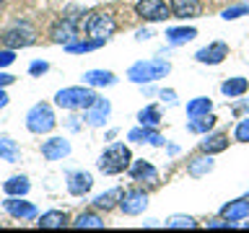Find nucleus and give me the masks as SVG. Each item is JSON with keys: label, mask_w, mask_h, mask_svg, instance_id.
<instances>
[{"label": "nucleus", "mask_w": 249, "mask_h": 233, "mask_svg": "<svg viewBox=\"0 0 249 233\" xmlns=\"http://www.w3.org/2000/svg\"><path fill=\"white\" fill-rule=\"evenodd\" d=\"M208 228H233V223H229L226 217H215V220H208Z\"/></svg>", "instance_id": "4c0bfd02"}, {"label": "nucleus", "mask_w": 249, "mask_h": 233, "mask_svg": "<svg viewBox=\"0 0 249 233\" xmlns=\"http://www.w3.org/2000/svg\"><path fill=\"white\" fill-rule=\"evenodd\" d=\"M247 91H249V81L241 75H233V78L221 83V93L226 99H239V96H244Z\"/></svg>", "instance_id": "b1692460"}, {"label": "nucleus", "mask_w": 249, "mask_h": 233, "mask_svg": "<svg viewBox=\"0 0 249 233\" xmlns=\"http://www.w3.org/2000/svg\"><path fill=\"white\" fill-rule=\"evenodd\" d=\"M249 104H239V106H233V112H247Z\"/></svg>", "instance_id": "37998d69"}, {"label": "nucleus", "mask_w": 249, "mask_h": 233, "mask_svg": "<svg viewBox=\"0 0 249 233\" xmlns=\"http://www.w3.org/2000/svg\"><path fill=\"white\" fill-rule=\"evenodd\" d=\"M47 70H50V62H44V60H34L29 65V75H44Z\"/></svg>", "instance_id": "c9c22d12"}, {"label": "nucleus", "mask_w": 249, "mask_h": 233, "mask_svg": "<svg viewBox=\"0 0 249 233\" xmlns=\"http://www.w3.org/2000/svg\"><path fill=\"white\" fill-rule=\"evenodd\" d=\"M83 83L91 85V88H107V85L117 83V75L112 73V70H86Z\"/></svg>", "instance_id": "412c9836"}, {"label": "nucleus", "mask_w": 249, "mask_h": 233, "mask_svg": "<svg viewBox=\"0 0 249 233\" xmlns=\"http://www.w3.org/2000/svg\"><path fill=\"white\" fill-rule=\"evenodd\" d=\"M169 8H171V18H179V21L197 18L202 13L200 0H169Z\"/></svg>", "instance_id": "2eb2a0df"}, {"label": "nucleus", "mask_w": 249, "mask_h": 233, "mask_svg": "<svg viewBox=\"0 0 249 233\" xmlns=\"http://www.w3.org/2000/svg\"><path fill=\"white\" fill-rule=\"evenodd\" d=\"M16 81V78L11 75V73H3V70H0V88H5V85H11Z\"/></svg>", "instance_id": "58836bf2"}, {"label": "nucleus", "mask_w": 249, "mask_h": 233, "mask_svg": "<svg viewBox=\"0 0 249 233\" xmlns=\"http://www.w3.org/2000/svg\"><path fill=\"white\" fill-rule=\"evenodd\" d=\"M50 39L54 44H70L78 39V18L75 16H62L50 26Z\"/></svg>", "instance_id": "6e6552de"}, {"label": "nucleus", "mask_w": 249, "mask_h": 233, "mask_svg": "<svg viewBox=\"0 0 249 233\" xmlns=\"http://www.w3.org/2000/svg\"><path fill=\"white\" fill-rule=\"evenodd\" d=\"M3 207L11 217H16V220H34L36 217V205L29 200H23V197H5Z\"/></svg>", "instance_id": "9b49d317"}, {"label": "nucleus", "mask_w": 249, "mask_h": 233, "mask_svg": "<svg viewBox=\"0 0 249 233\" xmlns=\"http://www.w3.org/2000/svg\"><path fill=\"white\" fill-rule=\"evenodd\" d=\"M29 189H31L29 176H11V179L3 184V192L8 194V197H26Z\"/></svg>", "instance_id": "bb28decb"}, {"label": "nucleus", "mask_w": 249, "mask_h": 233, "mask_svg": "<svg viewBox=\"0 0 249 233\" xmlns=\"http://www.w3.org/2000/svg\"><path fill=\"white\" fill-rule=\"evenodd\" d=\"M109 114H112V104H109V99H96L93 101V106H89L83 112V122L91 124V127H104Z\"/></svg>", "instance_id": "ddd939ff"}, {"label": "nucleus", "mask_w": 249, "mask_h": 233, "mask_svg": "<svg viewBox=\"0 0 249 233\" xmlns=\"http://www.w3.org/2000/svg\"><path fill=\"white\" fill-rule=\"evenodd\" d=\"M171 73V62L163 57H151V60H140L135 65H130L127 70V81L145 85V83H156L161 78H166Z\"/></svg>", "instance_id": "f03ea898"}, {"label": "nucleus", "mask_w": 249, "mask_h": 233, "mask_svg": "<svg viewBox=\"0 0 249 233\" xmlns=\"http://www.w3.org/2000/svg\"><path fill=\"white\" fill-rule=\"evenodd\" d=\"M127 171H130V179H132V182H138V184H148V186H151V184L159 182V168H156L151 161H145V158H138V161L132 158Z\"/></svg>", "instance_id": "9d476101"}, {"label": "nucleus", "mask_w": 249, "mask_h": 233, "mask_svg": "<svg viewBox=\"0 0 249 233\" xmlns=\"http://www.w3.org/2000/svg\"><path fill=\"white\" fill-rule=\"evenodd\" d=\"M215 114H202V116H190V122H187V130L192 132V135H208L210 130L215 127Z\"/></svg>", "instance_id": "393cba45"}, {"label": "nucleus", "mask_w": 249, "mask_h": 233, "mask_svg": "<svg viewBox=\"0 0 249 233\" xmlns=\"http://www.w3.org/2000/svg\"><path fill=\"white\" fill-rule=\"evenodd\" d=\"M0 42H3L8 50H18V47H29L36 42V29L31 26L29 21H16L13 26H8L3 34H0Z\"/></svg>", "instance_id": "423d86ee"}, {"label": "nucleus", "mask_w": 249, "mask_h": 233, "mask_svg": "<svg viewBox=\"0 0 249 233\" xmlns=\"http://www.w3.org/2000/svg\"><path fill=\"white\" fill-rule=\"evenodd\" d=\"M135 16L145 23H163L166 18H171V8L166 0H138Z\"/></svg>", "instance_id": "0eeeda50"}, {"label": "nucleus", "mask_w": 249, "mask_h": 233, "mask_svg": "<svg viewBox=\"0 0 249 233\" xmlns=\"http://www.w3.org/2000/svg\"><path fill=\"white\" fill-rule=\"evenodd\" d=\"M138 122L140 124H148V127H159L161 124V112H159V106H145V109H140L138 112Z\"/></svg>", "instance_id": "2f4dec72"}, {"label": "nucleus", "mask_w": 249, "mask_h": 233, "mask_svg": "<svg viewBox=\"0 0 249 233\" xmlns=\"http://www.w3.org/2000/svg\"><path fill=\"white\" fill-rule=\"evenodd\" d=\"M145 207H148V192L145 189H140V186H132V189L127 192H122V200H120V210L124 215H140V213H145Z\"/></svg>", "instance_id": "1a4fd4ad"}, {"label": "nucleus", "mask_w": 249, "mask_h": 233, "mask_svg": "<svg viewBox=\"0 0 249 233\" xmlns=\"http://www.w3.org/2000/svg\"><path fill=\"white\" fill-rule=\"evenodd\" d=\"M120 200H122V189H120V186H112V189L96 194L91 202H93V207H96V210H104V213H109V210L120 207Z\"/></svg>", "instance_id": "4be33fe9"}, {"label": "nucleus", "mask_w": 249, "mask_h": 233, "mask_svg": "<svg viewBox=\"0 0 249 233\" xmlns=\"http://www.w3.org/2000/svg\"><path fill=\"white\" fill-rule=\"evenodd\" d=\"M226 57H229V44L226 42H210L208 47L195 52V60L200 65H221Z\"/></svg>", "instance_id": "f8f14e48"}, {"label": "nucleus", "mask_w": 249, "mask_h": 233, "mask_svg": "<svg viewBox=\"0 0 249 233\" xmlns=\"http://www.w3.org/2000/svg\"><path fill=\"white\" fill-rule=\"evenodd\" d=\"M54 124H57V116L50 104H34L26 112V130L31 135H47L54 130Z\"/></svg>", "instance_id": "20e7f679"}, {"label": "nucleus", "mask_w": 249, "mask_h": 233, "mask_svg": "<svg viewBox=\"0 0 249 233\" xmlns=\"http://www.w3.org/2000/svg\"><path fill=\"white\" fill-rule=\"evenodd\" d=\"M241 16H249V3H239V5L226 8V11L221 13V18L223 21H236V18H241Z\"/></svg>", "instance_id": "72a5a7b5"}, {"label": "nucleus", "mask_w": 249, "mask_h": 233, "mask_svg": "<svg viewBox=\"0 0 249 233\" xmlns=\"http://www.w3.org/2000/svg\"><path fill=\"white\" fill-rule=\"evenodd\" d=\"M127 140L130 143H140V145H156V148H161L163 145V135L156 127H148V124H138V127H132L127 132Z\"/></svg>", "instance_id": "dca6fc26"}, {"label": "nucleus", "mask_w": 249, "mask_h": 233, "mask_svg": "<svg viewBox=\"0 0 249 233\" xmlns=\"http://www.w3.org/2000/svg\"><path fill=\"white\" fill-rule=\"evenodd\" d=\"M39 228H65L68 223V215H65V210H47V213L39 215Z\"/></svg>", "instance_id": "a878e982"}, {"label": "nucleus", "mask_w": 249, "mask_h": 233, "mask_svg": "<svg viewBox=\"0 0 249 233\" xmlns=\"http://www.w3.org/2000/svg\"><path fill=\"white\" fill-rule=\"evenodd\" d=\"M213 168H215V161H213V155H210V153H200V155H195V158L187 163V174H190L192 179L208 176Z\"/></svg>", "instance_id": "6ab92c4d"}, {"label": "nucleus", "mask_w": 249, "mask_h": 233, "mask_svg": "<svg viewBox=\"0 0 249 233\" xmlns=\"http://www.w3.org/2000/svg\"><path fill=\"white\" fill-rule=\"evenodd\" d=\"M226 148H229V135H226V132H213V130H210L205 135V140H200V150L210 153V155L223 153Z\"/></svg>", "instance_id": "aec40b11"}, {"label": "nucleus", "mask_w": 249, "mask_h": 233, "mask_svg": "<svg viewBox=\"0 0 249 233\" xmlns=\"http://www.w3.org/2000/svg\"><path fill=\"white\" fill-rule=\"evenodd\" d=\"M16 62V52L13 50H0V67H8V65H13Z\"/></svg>", "instance_id": "e433bc0d"}, {"label": "nucleus", "mask_w": 249, "mask_h": 233, "mask_svg": "<svg viewBox=\"0 0 249 233\" xmlns=\"http://www.w3.org/2000/svg\"><path fill=\"white\" fill-rule=\"evenodd\" d=\"M166 228H197V220L192 215H171L166 217Z\"/></svg>", "instance_id": "473e14b6"}, {"label": "nucleus", "mask_w": 249, "mask_h": 233, "mask_svg": "<svg viewBox=\"0 0 249 233\" xmlns=\"http://www.w3.org/2000/svg\"><path fill=\"white\" fill-rule=\"evenodd\" d=\"M70 225H75V228H104V217L99 213H81Z\"/></svg>", "instance_id": "c756f323"}, {"label": "nucleus", "mask_w": 249, "mask_h": 233, "mask_svg": "<svg viewBox=\"0 0 249 233\" xmlns=\"http://www.w3.org/2000/svg\"><path fill=\"white\" fill-rule=\"evenodd\" d=\"M166 42L169 44H174V47H182V44H187V42H192L195 36H197V29L195 26H171V29H166Z\"/></svg>", "instance_id": "5701e85b"}, {"label": "nucleus", "mask_w": 249, "mask_h": 233, "mask_svg": "<svg viewBox=\"0 0 249 233\" xmlns=\"http://www.w3.org/2000/svg\"><path fill=\"white\" fill-rule=\"evenodd\" d=\"M96 99L99 96L91 85H68V88H60L54 93V104L60 109H68V112H86L89 106H93Z\"/></svg>", "instance_id": "7ed1b4c3"}, {"label": "nucleus", "mask_w": 249, "mask_h": 233, "mask_svg": "<svg viewBox=\"0 0 249 233\" xmlns=\"http://www.w3.org/2000/svg\"><path fill=\"white\" fill-rule=\"evenodd\" d=\"M114 31H117L114 16H109V13H104V11L91 13L89 18L83 21V34L89 36V39H101V42H107V39L114 34Z\"/></svg>", "instance_id": "39448f33"}, {"label": "nucleus", "mask_w": 249, "mask_h": 233, "mask_svg": "<svg viewBox=\"0 0 249 233\" xmlns=\"http://www.w3.org/2000/svg\"><path fill=\"white\" fill-rule=\"evenodd\" d=\"M70 150L73 148H70V143L65 137H50L42 143V158L44 161H62L70 155Z\"/></svg>", "instance_id": "f3484780"}, {"label": "nucleus", "mask_w": 249, "mask_h": 233, "mask_svg": "<svg viewBox=\"0 0 249 233\" xmlns=\"http://www.w3.org/2000/svg\"><path fill=\"white\" fill-rule=\"evenodd\" d=\"M99 47H104V42L101 39H83V42H70V44H65V50L70 52V54H86V52H93V50H99Z\"/></svg>", "instance_id": "c85d7f7f"}, {"label": "nucleus", "mask_w": 249, "mask_h": 233, "mask_svg": "<svg viewBox=\"0 0 249 233\" xmlns=\"http://www.w3.org/2000/svg\"><path fill=\"white\" fill-rule=\"evenodd\" d=\"M221 217H226L229 223H241L249 217V194H244V197H236L231 202H226V205L221 207Z\"/></svg>", "instance_id": "4468645a"}, {"label": "nucleus", "mask_w": 249, "mask_h": 233, "mask_svg": "<svg viewBox=\"0 0 249 233\" xmlns=\"http://www.w3.org/2000/svg\"><path fill=\"white\" fill-rule=\"evenodd\" d=\"M130 163H132L130 145L112 143V145H107L104 150H101L99 161H96V168L107 176H117V174H124V171L130 168Z\"/></svg>", "instance_id": "f257e3e1"}, {"label": "nucleus", "mask_w": 249, "mask_h": 233, "mask_svg": "<svg viewBox=\"0 0 249 233\" xmlns=\"http://www.w3.org/2000/svg\"><path fill=\"white\" fill-rule=\"evenodd\" d=\"M0 8H3V0H0Z\"/></svg>", "instance_id": "c03bdc74"}, {"label": "nucleus", "mask_w": 249, "mask_h": 233, "mask_svg": "<svg viewBox=\"0 0 249 233\" xmlns=\"http://www.w3.org/2000/svg\"><path fill=\"white\" fill-rule=\"evenodd\" d=\"M159 96H161V101H169V104H174V101H177V93L174 91H161Z\"/></svg>", "instance_id": "ea45409f"}, {"label": "nucleus", "mask_w": 249, "mask_h": 233, "mask_svg": "<svg viewBox=\"0 0 249 233\" xmlns=\"http://www.w3.org/2000/svg\"><path fill=\"white\" fill-rule=\"evenodd\" d=\"M8 101H11V96L5 93V88H0V109H5V106H8Z\"/></svg>", "instance_id": "79ce46f5"}, {"label": "nucleus", "mask_w": 249, "mask_h": 233, "mask_svg": "<svg viewBox=\"0 0 249 233\" xmlns=\"http://www.w3.org/2000/svg\"><path fill=\"white\" fill-rule=\"evenodd\" d=\"M135 36H138V42H143V39H151L153 34H151V29H140L138 34H135Z\"/></svg>", "instance_id": "a19ab883"}, {"label": "nucleus", "mask_w": 249, "mask_h": 233, "mask_svg": "<svg viewBox=\"0 0 249 233\" xmlns=\"http://www.w3.org/2000/svg\"><path fill=\"white\" fill-rule=\"evenodd\" d=\"M233 140H236V143H249V116H244V119L236 124V130H233Z\"/></svg>", "instance_id": "f704fd0d"}, {"label": "nucleus", "mask_w": 249, "mask_h": 233, "mask_svg": "<svg viewBox=\"0 0 249 233\" xmlns=\"http://www.w3.org/2000/svg\"><path fill=\"white\" fill-rule=\"evenodd\" d=\"M91 189H93V174H89V171H73V174H68V192L73 197H83Z\"/></svg>", "instance_id": "a211bd4d"}, {"label": "nucleus", "mask_w": 249, "mask_h": 233, "mask_svg": "<svg viewBox=\"0 0 249 233\" xmlns=\"http://www.w3.org/2000/svg\"><path fill=\"white\" fill-rule=\"evenodd\" d=\"M213 112V99L210 96H195L192 101H187V116H202Z\"/></svg>", "instance_id": "cd10ccee"}, {"label": "nucleus", "mask_w": 249, "mask_h": 233, "mask_svg": "<svg viewBox=\"0 0 249 233\" xmlns=\"http://www.w3.org/2000/svg\"><path fill=\"white\" fill-rule=\"evenodd\" d=\"M18 145H16V140L11 137H0V161H8V163H16L18 161Z\"/></svg>", "instance_id": "7c9ffc66"}]
</instances>
